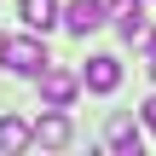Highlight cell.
I'll use <instances>...</instances> for the list:
<instances>
[{
  "label": "cell",
  "instance_id": "8992f818",
  "mask_svg": "<svg viewBox=\"0 0 156 156\" xmlns=\"http://www.w3.org/2000/svg\"><path fill=\"white\" fill-rule=\"evenodd\" d=\"M110 17L127 41H145V0H110Z\"/></svg>",
  "mask_w": 156,
  "mask_h": 156
},
{
  "label": "cell",
  "instance_id": "ba28073f",
  "mask_svg": "<svg viewBox=\"0 0 156 156\" xmlns=\"http://www.w3.org/2000/svg\"><path fill=\"white\" fill-rule=\"evenodd\" d=\"M110 151H116V156H139V151H145V139H139V127H133L127 116L110 122Z\"/></svg>",
  "mask_w": 156,
  "mask_h": 156
},
{
  "label": "cell",
  "instance_id": "8fae6325",
  "mask_svg": "<svg viewBox=\"0 0 156 156\" xmlns=\"http://www.w3.org/2000/svg\"><path fill=\"white\" fill-rule=\"evenodd\" d=\"M145 127H151V133H156V98H151V104H145Z\"/></svg>",
  "mask_w": 156,
  "mask_h": 156
},
{
  "label": "cell",
  "instance_id": "7a4b0ae2",
  "mask_svg": "<svg viewBox=\"0 0 156 156\" xmlns=\"http://www.w3.org/2000/svg\"><path fill=\"white\" fill-rule=\"evenodd\" d=\"M104 23H110V0H69V6H64V29L81 35V41H87L93 29H104Z\"/></svg>",
  "mask_w": 156,
  "mask_h": 156
},
{
  "label": "cell",
  "instance_id": "30bf717a",
  "mask_svg": "<svg viewBox=\"0 0 156 156\" xmlns=\"http://www.w3.org/2000/svg\"><path fill=\"white\" fill-rule=\"evenodd\" d=\"M145 64H151V75H156V35H145Z\"/></svg>",
  "mask_w": 156,
  "mask_h": 156
},
{
  "label": "cell",
  "instance_id": "277c9868",
  "mask_svg": "<svg viewBox=\"0 0 156 156\" xmlns=\"http://www.w3.org/2000/svg\"><path fill=\"white\" fill-rule=\"evenodd\" d=\"M75 139V127H69V116L58 110V104H46V116L35 122V145H46V151H64Z\"/></svg>",
  "mask_w": 156,
  "mask_h": 156
},
{
  "label": "cell",
  "instance_id": "52a82bcc",
  "mask_svg": "<svg viewBox=\"0 0 156 156\" xmlns=\"http://www.w3.org/2000/svg\"><path fill=\"white\" fill-rule=\"evenodd\" d=\"M23 23L35 35H46L52 23H64V12H58V0H23Z\"/></svg>",
  "mask_w": 156,
  "mask_h": 156
},
{
  "label": "cell",
  "instance_id": "5b68a950",
  "mask_svg": "<svg viewBox=\"0 0 156 156\" xmlns=\"http://www.w3.org/2000/svg\"><path fill=\"white\" fill-rule=\"evenodd\" d=\"M81 81H87V93H116V87H122V64H116L110 52H98V58H87Z\"/></svg>",
  "mask_w": 156,
  "mask_h": 156
},
{
  "label": "cell",
  "instance_id": "6da1fadb",
  "mask_svg": "<svg viewBox=\"0 0 156 156\" xmlns=\"http://www.w3.org/2000/svg\"><path fill=\"white\" fill-rule=\"evenodd\" d=\"M52 58H46V46H41V35L29 29L23 41H6V69H17V75H41Z\"/></svg>",
  "mask_w": 156,
  "mask_h": 156
},
{
  "label": "cell",
  "instance_id": "3957f363",
  "mask_svg": "<svg viewBox=\"0 0 156 156\" xmlns=\"http://www.w3.org/2000/svg\"><path fill=\"white\" fill-rule=\"evenodd\" d=\"M35 81H41V98H46V104H58V110H64V104L81 93V75H69V69H52V64H46Z\"/></svg>",
  "mask_w": 156,
  "mask_h": 156
},
{
  "label": "cell",
  "instance_id": "9c48e42d",
  "mask_svg": "<svg viewBox=\"0 0 156 156\" xmlns=\"http://www.w3.org/2000/svg\"><path fill=\"white\" fill-rule=\"evenodd\" d=\"M29 139H35V127H29L23 116H6V122H0V151H6V156H12V151H23Z\"/></svg>",
  "mask_w": 156,
  "mask_h": 156
},
{
  "label": "cell",
  "instance_id": "7c38bea8",
  "mask_svg": "<svg viewBox=\"0 0 156 156\" xmlns=\"http://www.w3.org/2000/svg\"><path fill=\"white\" fill-rule=\"evenodd\" d=\"M0 64H6V35H0Z\"/></svg>",
  "mask_w": 156,
  "mask_h": 156
}]
</instances>
